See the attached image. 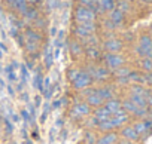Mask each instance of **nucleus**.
I'll list each match as a JSON object with an SVG mask.
<instances>
[{"label": "nucleus", "instance_id": "1", "mask_svg": "<svg viewBox=\"0 0 152 144\" xmlns=\"http://www.w3.org/2000/svg\"><path fill=\"white\" fill-rule=\"evenodd\" d=\"M127 120H128V114H127L124 110H121V111H118L116 114L110 116L107 120L100 122V123H99V128L103 129V131H107V129H112V128H116V126L125 123Z\"/></svg>", "mask_w": 152, "mask_h": 144}, {"label": "nucleus", "instance_id": "2", "mask_svg": "<svg viewBox=\"0 0 152 144\" xmlns=\"http://www.w3.org/2000/svg\"><path fill=\"white\" fill-rule=\"evenodd\" d=\"M137 54L143 58H152V39L149 36H142L137 46Z\"/></svg>", "mask_w": 152, "mask_h": 144}, {"label": "nucleus", "instance_id": "3", "mask_svg": "<svg viewBox=\"0 0 152 144\" xmlns=\"http://www.w3.org/2000/svg\"><path fill=\"white\" fill-rule=\"evenodd\" d=\"M96 18L94 12L85 6H81L76 9V20H78L79 24H85V22H93Z\"/></svg>", "mask_w": 152, "mask_h": 144}, {"label": "nucleus", "instance_id": "4", "mask_svg": "<svg viewBox=\"0 0 152 144\" xmlns=\"http://www.w3.org/2000/svg\"><path fill=\"white\" fill-rule=\"evenodd\" d=\"M72 82H73V86H75V88H78V89H84V88H87V86H90V85H91L93 79H91L90 73H85V71H79L78 76H76Z\"/></svg>", "mask_w": 152, "mask_h": 144}, {"label": "nucleus", "instance_id": "5", "mask_svg": "<svg viewBox=\"0 0 152 144\" xmlns=\"http://www.w3.org/2000/svg\"><path fill=\"white\" fill-rule=\"evenodd\" d=\"M90 113V106L85 104V103H78L72 107V111L70 114L73 117H82V116H87Z\"/></svg>", "mask_w": 152, "mask_h": 144}, {"label": "nucleus", "instance_id": "6", "mask_svg": "<svg viewBox=\"0 0 152 144\" xmlns=\"http://www.w3.org/2000/svg\"><path fill=\"white\" fill-rule=\"evenodd\" d=\"M104 61H106L109 68H119L124 64V58L121 55H116V54H107Z\"/></svg>", "mask_w": 152, "mask_h": 144}, {"label": "nucleus", "instance_id": "7", "mask_svg": "<svg viewBox=\"0 0 152 144\" xmlns=\"http://www.w3.org/2000/svg\"><path fill=\"white\" fill-rule=\"evenodd\" d=\"M124 109L128 110V111H131V113L136 114V116H145V114H146V109H143V107L134 104L131 100H127V101L124 103Z\"/></svg>", "mask_w": 152, "mask_h": 144}, {"label": "nucleus", "instance_id": "8", "mask_svg": "<svg viewBox=\"0 0 152 144\" xmlns=\"http://www.w3.org/2000/svg\"><path fill=\"white\" fill-rule=\"evenodd\" d=\"M94 24L93 22H85V24H79L78 27H76V34L78 36H81V37H87V36H90L93 31H94Z\"/></svg>", "mask_w": 152, "mask_h": 144}, {"label": "nucleus", "instance_id": "9", "mask_svg": "<svg viewBox=\"0 0 152 144\" xmlns=\"http://www.w3.org/2000/svg\"><path fill=\"white\" fill-rule=\"evenodd\" d=\"M87 95H88V104H90V106H102L103 101H104V100L100 97V94L97 92V89L87 91Z\"/></svg>", "mask_w": 152, "mask_h": 144}, {"label": "nucleus", "instance_id": "10", "mask_svg": "<svg viewBox=\"0 0 152 144\" xmlns=\"http://www.w3.org/2000/svg\"><path fill=\"white\" fill-rule=\"evenodd\" d=\"M110 116H112V114L109 113V110H107L104 106H102V107H99V109L96 110V120H97V123L107 120Z\"/></svg>", "mask_w": 152, "mask_h": 144}, {"label": "nucleus", "instance_id": "11", "mask_svg": "<svg viewBox=\"0 0 152 144\" xmlns=\"http://www.w3.org/2000/svg\"><path fill=\"white\" fill-rule=\"evenodd\" d=\"M104 107L109 110V113L113 116V114H116L118 111H121L122 110V106H121V103L119 101H116V100H109L106 104H104Z\"/></svg>", "mask_w": 152, "mask_h": 144}, {"label": "nucleus", "instance_id": "12", "mask_svg": "<svg viewBox=\"0 0 152 144\" xmlns=\"http://www.w3.org/2000/svg\"><path fill=\"white\" fill-rule=\"evenodd\" d=\"M151 128H152V120H142V122H137V123L134 125V129L137 131L139 135L143 134V132L151 131Z\"/></svg>", "mask_w": 152, "mask_h": 144}, {"label": "nucleus", "instance_id": "13", "mask_svg": "<svg viewBox=\"0 0 152 144\" xmlns=\"http://www.w3.org/2000/svg\"><path fill=\"white\" fill-rule=\"evenodd\" d=\"M121 46H122V43H121L119 40H116V39H110V40H107V42L104 43L106 51H109L110 54H115L116 51H119Z\"/></svg>", "mask_w": 152, "mask_h": 144}, {"label": "nucleus", "instance_id": "14", "mask_svg": "<svg viewBox=\"0 0 152 144\" xmlns=\"http://www.w3.org/2000/svg\"><path fill=\"white\" fill-rule=\"evenodd\" d=\"M122 135H124L127 140H130V141H137V140H139V134H137V131L134 129V126H127V128H124V129H122Z\"/></svg>", "mask_w": 152, "mask_h": 144}, {"label": "nucleus", "instance_id": "15", "mask_svg": "<svg viewBox=\"0 0 152 144\" xmlns=\"http://www.w3.org/2000/svg\"><path fill=\"white\" fill-rule=\"evenodd\" d=\"M90 76H91V79L94 77L97 80H103V79L107 77V70H104V68H91Z\"/></svg>", "mask_w": 152, "mask_h": 144}, {"label": "nucleus", "instance_id": "16", "mask_svg": "<svg viewBox=\"0 0 152 144\" xmlns=\"http://www.w3.org/2000/svg\"><path fill=\"white\" fill-rule=\"evenodd\" d=\"M37 40H39V36L34 34L31 30H28V31H27V48H28L30 51H33V49L36 48Z\"/></svg>", "mask_w": 152, "mask_h": 144}, {"label": "nucleus", "instance_id": "17", "mask_svg": "<svg viewBox=\"0 0 152 144\" xmlns=\"http://www.w3.org/2000/svg\"><path fill=\"white\" fill-rule=\"evenodd\" d=\"M99 8L100 11L106 12V11H113L115 9V2L113 0H99Z\"/></svg>", "mask_w": 152, "mask_h": 144}, {"label": "nucleus", "instance_id": "18", "mask_svg": "<svg viewBox=\"0 0 152 144\" xmlns=\"http://www.w3.org/2000/svg\"><path fill=\"white\" fill-rule=\"evenodd\" d=\"M12 5H14V8L18 11V12H21V14H27V0H12L11 2Z\"/></svg>", "mask_w": 152, "mask_h": 144}, {"label": "nucleus", "instance_id": "19", "mask_svg": "<svg viewBox=\"0 0 152 144\" xmlns=\"http://www.w3.org/2000/svg\"><path fill=\"white\" fill-rule=\"evenodd\" d=\"M122 20H124L122 11H121V9H113L112 14H110V22H113V24L116 25V24H121Z\"/></svg>", "mask_w": 152, "mask_h": 144}, {"label": "nucleus", "instance_id": "20", "mask_svg": "<svg viewBox=\"0 0 152 144\" xmlns=\"http://www.w3.org/2000/svg\"><path fill=\"white\" fill-rule=\"evenodd\" d=\"M97 92L100 94V97L106 101H109V100H112V95H113V91H112V88H109V86H104V88H100V89H97Z\"/></svg>", "mask_w": 152, "mask_h": 144}, {"label": "nucleus", "instance_id": "21", "mask_svg": "<svg viewBox=\"0 0 152 144\" xmlns=\"http://www.w3.org/2000/svg\"><path fill=\"white\" fill-rule=\"evenodd\" d=\"M116 140H118L116 134H107V135L102 137V138L99 140V143H97V144H115V143H116Z\"/></svg>", "mask_w": 152, "mask_h": 144}, {"label": "nucleus", "instance_id": "22", "mask_svg": "<svg viewBox=\"0 0 152 144\" xmlns=\"http://www.w3.org/2000/svg\"><path fill=\"white\" fill-rule=\"evenodd\" d=\"M131 101H133L134 104H137V106H140V107L146 109L148 100H146L145 97H142V95H137V94H133V95H131Z\"/></svg>", "mask_w": 152, "mask_h": 144}, {"label": "nucleus", "instance_id": "23", "mask_svg": "<svg viewBox=\"0 0 152 144\" xmlns=\"http://www.w3.org/2000/svg\"><path fill=\"white\" fill-rule=\"evenodd\" d=\"M142 67H143L145 70L151 71V70H152V58H143V61H142Z\"/></svg>", "mask_w": 152, "mask_h": 144}, {"label": "nucleus", "instance_id": "24", "mask_svg": "<svg viewBox=\"0 0 152 144\" xmlns=\"http://www.w3.org/2000/svg\"><path fill=\"white\" fill-rule=\"evenodd\" d=\"M45 64L49 67L51 64H52V51L51 49H48L46 51V56H45Z\"/></svg>", "mask_w": 152, "mask_h": 144}, {"label": "nucleus", "instance_id": "25", "mask_svg": "<svg viewBox=\"0 0 152 144\" xmlns=\"http://www.w3.org/2000/svg\"><path fill=\"white\" fill-rule=\"evenodd\" d=\"M79 51H81V48H79L78 45H76V43H75V45H73V52H76V54H79Z\"/></svg>", "mask_w": 152, "mask_h": 144}, {"label": "nucleus", "instance_id": "26", "mask_svg": "<svg viewBox=\"0 0 152 144\" xmlns=\"http://www.w3.org/2000/svg\"><path fill=\"white\" fill-rule=\"evenodd\" d=\"M148 104H151V106H152V95H149V97H148Z\"/></svg>", "mask_w": 152, "mask_h": 144}, {"label": "nucleus", "instance_id": "27", "mask_svg": "<svg viewBox=\"0 0 152 144\" xmlns=\"http://www.w3.org/2000/svg\"><path fill=\"white\" fill-rule=\"evenodd\" d=\"M23 116H24V119H28V113L27 111H23Z\"/></svg>", "mask_w": 152, "mask_h": 144}, {"label": "nucleus", "instance_id": "28", "mask_svg": "<svg viewBox=\"0 0 152 144\" xmlns=\"http://www.w3.org/2000/svg\"><path fill=\"white\" fill-rule=\"evenodd\" d=\"M2 89H3V82L0 80V94H2Z\"/></svg>", "mask_w": 152, "mask_h": 144}, {"label": "nucleus", "instance_id": "29", "mask_svg": "<svg viewBox=\"0 0 152 144\" xmlns=\"http://www.w3.org/2000/svg\"><path fill=\"white\" fill-rule=\"evenodd\" d=\"M30 2H37V0H30Z\"/></svg>", "mask_w": 152, "mask_h": 144}, {"label": "nucleus", "instance_id": "30", "mask_svg": "<svg viewBox=\"0 0 152 144\" xmlns=\"http://www.w3.org/2000/svg\"><path fill=\"white\" fill-rule=\"evenodd\" d=\"M0 58H2V52H0Z\"/></svg>", "mask_w": 152, "mask_h": 144}, {"label": "nucleus", "instance_id": "31", "mask_svg": "<svg viewBox=\"0 0 152 144\" xmlns=\"http://www.w3.org/2000/svg\"><path fill=\"white\" fill-rule=\"evenodd\" d=\"M124 144H130V143H124Z\"/></svg>", "mask_w": 152, "mask_h": 144}, {"label": "nucleus", "instance_id": "32", "mask_svg": "<svg viewBox=\"0 0 152 144\" xmlns=\"http://www.w3.org/2000/svg\"><path fill=\"white\" fill-rule=\"evenodd\" d=\"M8 2H12V0H8Z\"/></svg>", "mask_w": 152, "mask_h": 144}]
</instances>
